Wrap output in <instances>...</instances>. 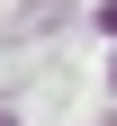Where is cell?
Listing matches in <instances>:
<instances>
[{
	"mask_svg": "<svg viewBox=\"0 0 117 126\" xmlns=\"http://www.w3.org/2000/svg\"><path fill=\"white\" fill-rule=\"evenodd\" d=\"M63 18V0H27V9H9V27H18V36H27V27H54Z\"/></svg>",
	"mask_w": 117,
	"mask_h": 126,
	"instance_id": "obj_1",
	"label": "cell"
},
{
	"mask_svg": "<svg viewBox=\"0 0 117 126\" xmlns=\"http://www.w3.org/2000/svg\"><path fill=\"white\" fill-rule=\"evenodd\" d=\"M0 126H18V117H9V108H0Z\"/></svg>",
	"mask_w": 117,
	"mask_h": 126,
	"instance_id": "obj_2",
	"label": "cell"
}]
</instances>
